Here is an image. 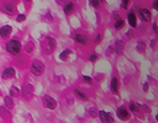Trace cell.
<instances>
[{
  "instance_id": "cell-14",
  "label": "cell",
  "mask_w": 158,
  "mask_h": 123,
  "mask_svg": "<svg viewBox=\"0 0 158 123\" xmlns=\"http://www.w3.org/2000/svg\"><path fill=\"white\" fill-rule=\"evenodd\" d=\"M74 39L77 41L78 43H82V45H84V43L88 42V37H87L85 35H82V33H77V35L74 36Z\"/></svg>"
},
{
  "instance_id": "cell-29",
  "label": "cell",
  "mask_w": 158,
  "mask_h": 123,
  "mask_svg": "<svg viewBox=\"0 0 158 123\" xmlns=\"http://www.w3.org/2000/svg\"><path fill=\"white\" fill-rule=\"evenodd\" d=\"M43 20H45V21H48V22H52V21H53V19H52V15H51L49 12H48L47 15L43 17Z\"/></svg>"
},
{
  "instance_id": "cell-27",
  "label": "cell",
  "mask_w": 158,
  "mask_h": 123,
  "mask_svg": "<svg viewBox=\"0 0 158 123\" xmlns=\"http://www.w3.org/2000/svg\"><path fill=\"white\" fill-rule=\"evenodd\" d=\"M25 20H26V15H24V14H19L17 17H16V21H17V22H22V21H25Z\"/></svg>"
},
{
  "instance_id": "cell-31",
  "label": "cell",
  "mask_w": 158,
  "mask_h": 123,
  "mask_svg": "<svg viewBox=\"0 0 158 123\" xmlns=\"http://www.w3.org/2000/svg\"><path fill=\"white\" fill-rule=\"evenodd\" d=\"M127 6H128V2H127V0H124V2H121V8L122 9H127Z\"/></svg>"
},
{
  "instance_id": "cell-3",
  "label": "cell",
  "mask_w": 158,
  "mask_h": 123,
  "mask_svg": "<svg viewBox=\"0 0 158 123\" xmlns=\"http://www.w3.org/2000/svg\"><path fill=\"white\" fill-rule=\"evenodd\" d=\"M56 48V41L52 38V37H46L43 41H42V49L43 52H46L47 54L52 53Z\"/></svg>"
},
{
  "instance_id": "cell-23",
  "label": "cell",
  "mask_w": 158,
  "mask_h": 123,
  "mask_svg": "<svg viewBox=\"0 0 158 123\" xmlns=\"http://www.w3.org/2000/svg\"><path fill=\"white\" fill-rule=\"evenodd\" d=\"M69 54H71V51H69V49H65V51H63V52L59 54V59H61V60H65V59L68 58Z\"/></svg>"
},
{
  "instance_id": "cell-8",
  "label": "cell",
  "mask_w": 158,
  "mask_h": 123,
  "mask_svg": "<svg viewBox=\"0 0 158 123\" xmlns=\"http://www.w3.org/2000/svg\"><path fill=\"white\" fill-rule=\"evenodd\" d=\"M99 118L101 119L103 123H114V118L110 113L105 111H99Z\"/></svg>"
},
{
  "instance_id": "cell-39",
  "label": "cell",
  "mask_w": 158,
  "mask_h": 123,
  "mask_svg": "<svg viewBox=\"0 0 158 123\" xmlns=\"http://www.w3.org/2000/svg\"><path fill=\"white\" fill-rule=\"evenodd\" d=\"M156 121H158V115H157V116H156Z\"/></svg>"
},
{
  "instance_id": "cell-12",
  "label": "cell",
  "mask_w": 158,
  "mask_h": 123,
  "mask_svg": "<svg viewBox=\"0 0 158 123\" xmlns=\"http://www.w3.org/2000/svg\"><path fill=\"white\" fill-rule=\"evenodd\" d=\"M127 22L130 23V26L132 27V29H135V27H136V15H135V12L130 11L127 14Z\"/></svg>"
},
{
  "instance_id": "cell-1",
  "label": "cell",
  "mask_w": 158,
  "mask_h": 123,
  "mask_svg": "<svg viewBox=\"0 0 158 123\" xmlns=\"http://www.w3.org/2000/svg\"><path fill=\"white\" fill-rule=\"evenodd\" d=\"M21 48H22V46L20 43V41H17V39H10L6 43V51L10 54H12V56H17L21 51Z\"/></svg>"
},
{
  "instance_id": "cell-20",
  "label": "cell",
  "mask_w": 158,
  "mask_h": 123,
  "mask_svg": "<svg viewBox=\"0 0 158 123\" xmlns=\"http://www.w3.org/2000/svg\"><path fill=\"white\" fill-rule=\"evenodd\" d=\"M128 108H130L131 111H134V112H138V111L141 110V106H140V105H136L135 102H130Z\"/></svg>"
},
{
  "instance_id": "cell-5",
  "label": "cell",
  "mask_w": 158,
  "mask_h": 123,
  "mask_svg": "<svg viewBox=\"0 0 158 123\" xmlns=\"http://www.w3.org/2000/svg\"><path fill=\"white\" fill-rule=\"evenodd\" d=\"M15 75H16V72H15L14 68H11V66L5 68V69L3 70V73H2V78L4 80H10L12 78H15Z\"/></svg>"
},
{
  "instance_id": "cell-7",
  "label": "cell",
  "mask_w": 158,
  "mask_h": 123,
  "mask_svg": "<svg viewBox=\"0 0 158 123\" xmlns=\"http://www.w3.org/2000/svg\"><path fill=\"white\" fill-rule=\"evenodd\" d=\"M116 115H117L118 118L122 119V121H127L130 118V112L126 110L125 107H118L116 110Z\"/></svg>"
},
{
  "instance_id": "cell-10",
  "label": "cell",
  "mask_w": 158,
  "mask_h": 123,
  "mask_svg": "<svg viewBox=\"0 0 158 123\" xmlns=\"http://www.w3.org/2000/svg\"><path fill=\"white\" fill-rule=\"evenodd\" d=\"M11 31H12V29H11V26H9V25H5L3 27H0V37L8 38L11 35Z\"/></svg>"
},
{
  "instance_id": "cell-38",
  "label": "cell",
  "mask_w": 158,
  "mask_h": 123,
  "mask_svg": "<svg viewBox=\"0 0 158 123\" xmlns=\"http://www.w3.org/2000/svg\"><path fill=\"white\" fill-rule=\"evenodd\" d=\"M153 30H154V31H156V32H157V25H156V23H154V25H153Z\"/></svg>"
},
{
  "instance_id": "cell-22",
  "label": "cell",
  "mask_w": 158,
  "mask_h": 123,
  "mask_svg": "<svg viewBox=\"0 0 158 123\" xmlns=\"http://www.w3.org/2000/svg\"><path fill=\"white\" fill-rule=\"evenodd\" d=\"M136 49H137V52L143 53L144 49H146V45H144L142 41H140V42H137V45H136Z\"/></svg>"
},
{
  "instance_id": "cell-18",
  "label": "cell",
  "mask_w": 158,
  "mask_h": 123,
  "mask_svg": "<svg viewBox=\"0 0 158 123\" xmlns=\"http://www.w3.org/2000/svg\"><path fill=\"white\" fill-rule=\"evenodd\" d=\"M4 103H5V107L8 110H12V108H14V101H12V99L10 96L4 97Z\"/></svg>"
},
{
  "instance_id": "cell-4",
  "label": "cell",
  "mask_w": 158,
  "mask_h": 123,
  "mask_svg": "<svg viewBox=\"0 0 158 123\" xmlns=\"http://www.w3.org/2000/svg\"><path fill=\"white\" fill-rule=\"evenodd\" d=\"M42 102H43V106H45L46 108H48V110H55V108L57 107V101H56L53 97L48 96V95L43 96Z\"/></svg>"
},
{
  "instance_id": "cell-34",
  "label": "cell",
  "mask_w": 158,
  "mask_h": 123,
  "mask_svg": "<svg viewBox=\"0 0 158 123\" xmlns=\"http://www.w3.org/2000/svg\"><path fill=\"white\" fill-rule=\"evenodd\" d=\"M126 36H127L128 38H132V36H134V32H132V30L127 31V32H126Z\"/></svg>"
},
{
  "instance_id": "cell-36",
  "label": "cell",
  "mask_w": 158,
  "mask_h": 123,
  "mask_svg": "<svg viewBox=\"0 0 158 123\" xmlns=\"http://www.w3.org/2000/svg\"><path fill=\"white\" fill-rule=\"evenodd\" d=\"M153 9L158 10V0H157V2H153Z\"/></svg>"
},
{
  "instance_id": "cell-26",
  "label": "cell",
  "mask_w": 158,
  "mask_h": 123,
  "mask_svg": "<svg viewBox=\"0 0 158 123\" xmlns=\"http://www.w3.org/2000/svg\"><path fill=\"white\" fill-rule=\"evenodd\" d=\"M88 113H89V116L91 117V118H94V117H96V116H99V112L95 110V108H90V110L88 111Z\"/></svg>"
},
{
  "instance_id": "cell-17",
  "label": "cell",
  "mask_w": 158,
  "mask_h": 123,
  "mask_svg": "<svg viewBox=\"0 0 158 123\" xmlns=\"http://www.w3.org/2000/svg\"><path fill=\"white\" fill-rule=\"evenodd\" d=\"M63 11L65 15H71V14L74 11V4L73 3H68V4H65L64 8H63Z\"/></svg>"
},
{
  "instance_id": "cell-11",
  "label": "cell",
  "mask_w": 158,
  "mask_h": 123,
  "mask_svg": "<svg viewBox=\"0 0 158 123\" xmlns=\"http://www.w3.org/2000/svg\"><path fill=\"white\" fill-rule=\"evenodd\" d=\"M3 11L5 14H8V15H15V14H16V8L14 5L6 3V4L3 5Z\"/></svg>"
},
{
  "instance_id": "cell-19",
  "label": "cell",
  "mask_w": 158,
  "mask_h": 123,
  "mask_svg": "<svg viewBox=\"0 0 158 123\" xmlns=\"http://www.w3.org/2000/svg\"><path fill=\"white\" fill-rule=\"evenodd\" d=\"M11 115H10V111L5 106H0V117L2 118H9Z\"/></svg>"
},
{
  "instance_id": "cell-2",
  "label": "cell",
  "mask_w": 158,
  "mask_h": 123,
  "mask_svg": "<svg viewBox=\"0 0 158 123\" xmlns=\"http://www.w3.org/2000/svg\"><path fill=\"white\" fill-rule=\"evenodd\" d=\"M30 72H31L35 76H40V75H42V73L45 72V64H43L41 60L35 59V60L31 63Z\"/></svg>"
},
{
  "instance_id": "cell-25",
  "label": "cell",
  "mask_w": 158,
  "mask_h": 123,
  "mask_svg": "<svg viewBox=\"0 0 158 123\" xmlns=\"http://www.w3.org/2000/svg\"><path fill=\"white\" fill-rule=\"evenodd\" d=\"M124 23H125V22H124L121 19L117 20V21L115 22V29H116V30H121L122 27H124Z\"/></svg>"
},
{
  "instance_id": "cell-37",
  "label": "cell",
  "mask_w": 158,
  "mask_h": 123,
  "mask_svg": "<svg viewBox=\"0 0 158 123\" xmlns=\"http://www.w3.org/2000/svg\"><path fill=\"white\" fill-rule=\"evenodd\" d=\"M147 90H148V84L146 83V84H143V91H144V92H146Z\"/></svg>"
},
{
  "instance_id": "cell-15",
  "label": "cell",
  "mask_w": 158,
  "mask_h": 123,
  "mask_svg": "<svg viewBox=\"0 0 158 123\" xmlns=\"http://www.w3.org/2000/svg\"><path fill=\"white\" fill-rule=\"evenodd\" d=\"M74 95H75V96H77L79 100H82V101H87V100H88V95H87L85 92L81 91V90H78V89L74 90Z\"/></svg>"
},
{
  "instance_id": "cell-32",
  "label": "cell",
  "mask_w": 158,
  "mask_h": 123,
  "mask_svg": "<svg viewBox=\"0 0 158 123\" xmlns=\"http://www.w3.org/2000/svg\"><path fill=\"white\" fill-rule=\"evenodd\" d=\"M112 15H114V19H115L116 21H117V20H120V14H118L117 11H114Z\"/></svg>"
},
{
  "instance_id": "cell-13",
  "label": "cell",
  "mask_w": 158,
  "mask_h": 123,
  "mask_svg": "<svg viewBox=\"0 0 158 123\" xmlns=\"http://www.w3.org/2000/svg\"><path fill=\"white\" fill-rule=\"evenodd\" d=\"M110 89H111L112 94H117V92H118V80H117L116 78H112V79H111Z\"/></svg>"
},
{
  "instance_id": "cell-28",
  "label": "cell",
  "mask_w": 158,
  "mask_h": 123,
  "mask_svg": "<svg viewBox=\"0 0 158 123\" xmlns=\"http://www.w3.org/2000/svg\"><path fill=\"white\" fill-rule=\"evenodd\" d=\"M90 5L94 6L95 9H98V8L100 6V2H95V0H91V2H90Z\"/></svg>"
},
{
  "instance_id": "cell-35",
  "label": "cell",
  "mask_w": 158,
  "mask_h": 123,
  "mask_svg": "<svg viewBox=\"0 0 158 123\" xmlns=\"http://www.w3.org/2000/svg\"><path fill=\"white\" fill-rule=\"evenodd\" d=\"M100 41H101V35H98L96 38H95V43H99Z\"/></svg>"
},
{
  "instance_id": "cell-24",
  "label": "cell",
  "mask_w": 158,
  "mask_h": 123,
  "mask_svg": "<svg viewBox=\"0 0 158 123\" xmlns=\"http://www.w3.org/2000/svg\"><path fill=\"white\" fill-rule=\"evenodd\" d=\"M20 95V90L17 89V88H15V86H11L10 88V96H19Z\"/></svg>"
},
{
  "instance_id": "cell-16",
  "label": "cell",
  "mask_w": 158,
  "mask_h": 123,
  "mask_svg": "<svg viewBox=\"0 0 158 123\" xmlns=\"http://www.w3.org/2000/svg\"><path fill=\"white\" fill-rule=\"evenodd\" d=\"M124 46H125V43L122 42V41H120V39H118V41H116V42H115V52L116 53H118V54H120V53H122V51H124Z\"/></svg>"
},
{
  "instance_id": "cell-21",
  "label": "cell",
  "mask_w": 158,
  "mask_h": 123,
  "mask_svg": "<svg viewBox=\"0 0 158 123\" xmlns=\"http://www.w3.org/2000/svg\"><path fill=\"white\" fill-rule=\"evenodd\" d=\"M33 49H35V45H33V42H27L26 43V46H25V51L27 52V53H32L33 52Z\"/></svg>"
},
{
  "instance_id": "cell-33",
  "label": "cell",
  "mask_w": 158,
  "mask_h": 123,
  "mask_svg": "<svg viewBox=\"0 0 158 123\" xmlns=\"http://www.w3.org/2000/svg\"><path fill=\"white\" fill-rule=\"evenodd\" d=\"M83 80L85 81V83H89V84L91 83V79L89 76H87V75H83Z\"/></svg>"
},
{
  "instance_id": "cell-6",
  "label": "cell",
  "mask_w": 158,
  "mask_h": 123,
  "mask_svg": "<svg viewBox=\"0 0 158 123\" xmlns=\"http://www.w3.org/2000/svg\"><path fill=\"white\" fill-rule=\"evenodd\" d=\"M22 95L26 100H31L33 96V86L31 84H26L22 88Z\"/></svg>"
},
{
  "instance_id": "cell-30",
  "label": "cell",
  "mask_w": 158,
  "mask_h": 123,
  "mask_svg": "<svg viewBox=\"0 0 158 123\" xmlns=\"http://www.w3.org/2000/svg\"><path fill=\"white\" fill-rule=\"evenodd\" d=\"M96 59H98V56H96V54H94V53L89 56V60H90V62H93V63H94Z\"/></svg>"
},
{
  "instance_id": "cell-9",
  "label": "cell",
  "mask_w": 158,
  "mask_h": 123,
  "mask_svg": "<svg viewBox=\"0 0 158 123\" xmlns=\"http://www.w3.org/2000/svg\"><path fill=\"white\" fill-rule=\"evenodd\" d=\"M138 15H140V19L142 21H150L152 15H151V11L148 9H140L138 11Z\"/></svg>"
}]
</instances>
